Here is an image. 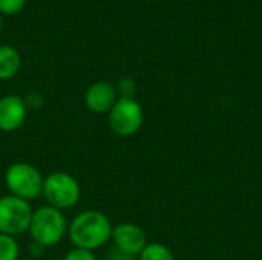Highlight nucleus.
I'll use <instances>...</instances> for the list:
<instances>
[{
  "label": "nucleus",
  "instance_id": "obj_15",
  "mask_svg": "<svg viewBox=\"0 0 262 260\" xmlns=\"http://www.w3.org/2000/svg\"><path fill=\"white\" fill-rule=\"evenodd\" d=\"M63 260H97L94 251H88V250H81V248H72Z\"/></svg>",
  "mask_w": 262,
  "mask_h": 260
},
{
  "label": "nucleus",
  "instance_id": "obj_7",
  "mask_svg": "<svg viewBox=\"0 0 262 260\" xmlns=\"http://www.w3.org/2000/svg\"><path fill=\"white\" fill-rule=\"evenodd\" d=\"M111 241L114 242V247L132 256H140V253L147 245V236L144 230L130 222L115 225Z\"/></svg>",
  "mask_w": 262,
  "mask_h": 260
},
{
  "label": "nucleus",
  "instance_id": "obj_8",
  "mask_svg": "<svg viewBox=\"0 0 262 260\" xmlns=\"http://www.w3.org/2000/svg\"><path fill=\"white\" fill-rule=\"evenodd\" d=\"M118 100V93L115 86L107 81H97L91 84L84 92V104L86 107L97 115L109 113L114 104Z\"/></svg>",
  "mask_w": 262,
  "mask_h": 260
},
{
  "label": "nucleus",
  "instance_id": "obj_5",
  "mask_svg": "<svg viewBox=\"0 0 262 260\" xmlns=\"http://www.w3.org/2000/svg\"><path fill=\"white\" fill-rule=\"evenodd\" d=\"M144 121L141 104L135 98H118L107 113L109 129L121 138L135 135Z\"/></svg>",
  "mask_w": 262,
  "mask_h": 260
},
{
  "label": "nucleus",
  "instance_id": "obj_3",
  "mask_svg": "<svg viewBox=\"0 0 262 260\" xmlns=\"http://www.w3.org/2000/svg\"><path fill=\"white\" fill-rule=\"evenodd\" d=\"M45 178L40 170L28 162H14L5 173V184L9 193L23 201H34L43 193Z\"/></svg>",
  "mask_w": 262,
  "mask_h": 260
},
{
  "label": "nucleus",
  "instance_id": "obj_14",
  "mask_svg": "<svg viewBox=\"0 0 262 260\" xmlns=\"http://www.w3.org/2000/svg\"><path fill=\"white\" fill-rule=\"evenodd\" d=\"M26 0H0V14L12 15L23 9Z\"/></svg>",
  "mask_w": 262,
  "mask_h": 260
},
{
  "label": "nucleus",
  "instance_id": "obj_12",
  "mask_svg": "<svg viewBox=\"0 0 262 260\" xmlns=\"http://www.w3.org/2000/svg\"><path fill=\"white\" fill-rule=\"evenodd\" d=\"M20 248L12 236L0 233V260H17Z\"/></svg>",
  "mask_w": 262,
  "mask_h": 260
},
{
  "label": "nucleus",
  "instance_id": "obj_16",
  "mask_svg": "<svg viewBox=\"0 0 262 260\" xmlns=\"http://www.w3.org/2000/svg\"><path fill=\"white\" fill-rule=\"evenodd\" d=\"M106 260H135V256L127 254V253L118 250L117 247H112L107 253V259Z\"/></svg>",
  "mask_w": 262,
  "mask_h": 260
},
{
  "label": "nucleus",
  "instance_id": "obj_9",
  "mask_svg": "<svg viewBox=\"0 0 262 260\" xmlns=\"http://www.w3.org/2000/svg\"><path fill=\"white\" fill-rule=\"evenodd\" d=\"M28 107L18 95H5L0 98V130L15 132L26 120Z\"/></svg>",
  "mask_w": 262,
  "mask_h": 260
},
{
  "label": "nucleus",
  "instance_id": "obj_18",
  "mask_svg": "<svg viewBox=\"0 0 262 260\" xmlns=\"http://www.w3.org/2000/svg\"><path fill=\"white\" fill-rule=\"evenodd\" d=\"M29 251H31V254H32L34 257H40V256H43V253H45V247H41V245L32 242L31 247H29Z\"/></svg>",
  "mask_w": 262,
  "mask_h": 260
},
{
  "label": "nucleus",
  "instance_id": "obj_11",
  "mask_svg": "<svg viewBox=\"0 0 262 260\" xmlns=\"http://www.w3.org/2000/svg\"><path fill=\"white\" fill-rule=\"evenodd\" d=\"M140 260H175L169 247L160 242H150L140 253Z\"/></svg>",
  "mask_w": 262,
  "mask_h": 260
},
{
  "label": "nucleus",
  "instance_id": "obj_4",
  "mask_svg": "<svg viewBox=\"0 0 262 260\" xmlns=\"http://www.w3.org/2000/svg\"><path fill=\"white\" fill-rule=\"evenodd\" d=\"M48 205L63 211L75 207L81 196L78 181L66 172H54L43 182V193Z\"/></svg>",
  "mask_w": 262,
  "mask_h": 260
},
{
  "label": "nucleus",
  "instance_id": "obj_13",
  "mask_svg": "<svg viewBox=\"0 0 262 260\" xmlns=\"http://www.w3.org/2000/svg\"><path fill=\"white\" fill-rule=\"evenodd\" d=\"M117 93L118 98H135L137 93V84L132 78H123L117 84Z\"/></svg>",
  "mask_w": 262,
  "mask_h": 260
},
{
  "label": "nucleus",
  "instance_id": "obj_6",
  "mask_svg": "<svg viewBox=\"0 0 262 260\" xmlns=\"http://www.w3.org/2000/svg\"><path fill=\"white\" fill-rule=\"evenodd\" d=\"M32 218V208L28 201L12 195L0 198V233L18 236L28 231Z\"/></svg>",
  "mask_w": 262,
  "mask_h": 260
},
{
  "label": "nucleus",
  "instance_id": "obj_1",
  "mask_svg": "<svg viewBox=\"0 0 262 260\" xmlns=\"http://www.w3.org/2000/svg\"><path fill=\"white\" fill-rule=\"evenodd\" d=\"M112 230L114 225L104 213L86 210L78 213L68 225V236L75 248L95 251L112 239Z\"/></svg>",
  "mask_w": 262,
  "mask_h": 260
},
{
  "label": "nucleus",
  "instance_id": "obj_2",
  "mask_svg": "<svg viewBox=\"0 0 262 260\" xmlns=\"http://www.w3.org/2000/svg\"><path fill=\"white\" fill-rule=\"evenodd\" d=\"M28 231L32 238V242L45 248L54 247L68 233L66 218L60 210L51 205L40 207L38 210L32 211Z\"/></svg>",
  "mask_w": 262,
  "mask_h": 260
},
{
  "label": "nucleus",
  "instance_id": "obj_19",
  "mask_svg": "<svg viewBox=\"0 0 262 260\" xmlns=\"http://www.w3.org/2000/svg\"><path fill=\"white\" fill-rule=\"evenodd\" d=\"M0 31H2V17H0Z\"/></svg>",
  "mask_w": 262,
  "mask_h": 260
},
{
  "label": "nucleus",
  "instance_id": "obj_17",
  "mask_svg": "<svg viewBox=\"0 0 262 260\" xmlns=\"http://www.w3.org/2000/svg\"><path fill=\"white\" fill-rule=\"evenodd\" d=\"M25 100V104H26V107H38L40 104H41V97L37 93V92H31L26 98H23Z\"/></svg>",
  "mask_w": 262,
  "mask_h": 260
},
{
  "label": "nucleus",
  "instance_id": "obj_10",
  "mask_svg": "<svg viewBox=\"0 0 262 260\" xmlns=\"http://www.w3.org/2000/svg\"><path fill=\"white\" fill-rule=\"evenodd\" d=\"M20 69V54L12 46H0V80H11Z\"/></svg>",
  "mask_w": 262,
  "mask_h": 260
}]
</instances>
